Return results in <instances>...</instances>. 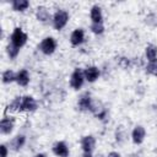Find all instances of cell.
Returning <instances> with one entry per match:
<instances>
[{"label": "cell", "instance_id": "83f0119b", "mask_svg": "<svg viewBox=\"0 0 157 157\" xmlns=\"http://www.w3.org/2000/svg\"><path fill=\"white\" fill-rule=\"evenodd\" d=\"M83 157H92V156H91V153H86Z\"/></svg>", "mask_w": 157, "mask_h": 157}, {"label": "cell", "instance_id": "9c48e42d", "mask_svg": "<svg viewBox=\"0 0 157 157\" xmlns=\"http://www.w3.org/2000/svg\"><path fill=\"white\" fill-rule=\"evenodd\" d=\"M12 128H13V119L12 118L5 117V118L1 119V121H0V131H1V134H4V135L10 134L12 131Z\"/></svg>", "mask_w": 157, "mask_h": 157}, {"label": "cell", "instance_id": "9a60e30c", "mask_svg": "<svg viewBox=\"0 0 157 157\" xmlns=\"http://www.w3.org/2000/svg\"><path fill=\"white\" fill-rule=\"evenodd\" d=\"M36 16H37V20H39L40 22H47L50 17L49 15V11L47 10V7L44 6H39L37 9V12H36Z\"/></svg>", "mask_w": 157, "mask_h": 157}, {"label": "cell", "instance_id": "2e32d148", "mask_svg": "<svg viewBox=\"0 0 157 157\" xmlns=\"http://www.w3.org/2000/svg\"><path fill=\"white\" fill-rule=\"evenodd\" d=\"M146 58L148 59V61H156L157 60V47H155L153 44H148L146 47Z\"/></svg>", "mask_w": 157, "mask_h": 157}, {"label": "cell", "instance_id": "3957f363", "mask_svg": "<svg viewBox=\"0 0 157 157\" xmlns=\"http://www.w3.org/2000/svg\"><path fill=\"white\" fill-rule=\"evenodd\" d=\"M39 48H40V50H42L45 55H50V54L54 53V50H55V48H56V43H55L54 38L47 37V38H44V39L42 40Z\"/></svg>", "mask_w": 157, "mask_h": 157}, {"label": "cell", "instance_id": "30bf717a", "mask_svg": "<svg viewBox=\"0 0 157 157\" xmlns=\"http://www.w3.org/2000/svg\"><path fill=\"white\" fill-rule=\"evenodd\" d=\"M53 152H54L56 156H59V157H67V156H69V148H67L66 144L63 142V141H59V142L54 144V146H53Z\"/></svg>", "mask_w": 157, "mask_h": 157}, {"label": "cell", "instance_id": "4fadbf2b", "mask_svg": "<svg viewBox=\"0 0 157 157\" xmlns=\"http://www.w3.org/2000/svg\"><path fill=\"white\" fill-rule=\"evenodd\" d=\"M16 82L20 85V86H27L28 82H29V75H28V71L22 69L20 70L17 74H16Z\"/></svg>", "mask_w": 157, "mask_h": 157}, {"label": "cell", "instance_id": "cb8c5ba5", "mask_svg": "<svg viewBox=\"0 0 157 157\" xmlns=\"http://www.w3.org/2000/svg\"><path fill=\"white\" fill-rule=\"evenodd\" d=\"M0 151H1V157H7V148L5 145L0 146Z\"/></svg>", "mask_w": 157, "mask_h": 157}, {"label": "cell", "instance_id": "6da1fadb", "mask_svg": "<svg viewBox=\"0 0 157 157\" xmlns=\"http://www.w3.org/2000/svg\"><path fill=\"white\" fill-rule=\"evenodd\" d=\"M67 20H69V13H67L65 10H58V11L54 13V17H53L54 28H55V29H61V28H64L65 25L67 23Z\"/></svg>", "mask_w": 157, "mask_h": 157}, {"label": "cell", "instance_id": "ffe728a7", "mask_svg": "<svg viewBox=\"0 0 157 157\" xmlns=\"http://www.w3.org/2000/svg\"><path fill=\"white\" fill-rule=\"evenodd\" d=\"M21 101H22V97H16L10 104H9V109L10 110H21Z\"/></svg>", "mask_w": 157, "mask_h": 157}, {"label": "cell", "instance_id": "e0dca14e", "mask_svg": "<svg viewBox=\"0 0 157 157\" xmlns=\"http://www.w3.org/2000/svg\"><path fill=\"white\" fill-rule=\"evenodd\" d=\"M25 142H26L25 135H17V136L11 141V146H12V148H13L15 151H17V150H20V148L25 145Z\"/></svg>", "mask_w": 157, "mask_h": 157}, {"label": "cell", "instance_id": "8fae6325", "mask_svg": "<svg viewBox=\"0 0 157 157\" xmlns=\"http://www.w3.org/2000/svg\"><path fill=\"white\" fill-rule=\"evenodd\" d=\"M145 134H146V131H145V129L141 126V125H137L134 130H132V134H131V137H132V141L135 142V144H141L142 141H144V139H145Z\"/></svg>", "mask_w": 157, "mask_h": 157}, {"label": "cell", "instance_id": "d4e9b609", "mask_svg": "<svg viewBox=\"0 0 157 157\" xmlns=\"http://www.w3.org/2000/svg\"><path fill=\"white\" fill-rule=\"evenodd\" d=\"M120 65H121L123 67H126V66L129 65V60L125 59V58H121V60H120Z\"/></svg>", "mask_w": 157, "mask_h": 157}, {"label": "cell", "instance_id": "7c38bea8", "mask_svg": "<svg viewBox=\"0 0 157 157\" xmlns=\"http://www.w3.org/2000/svg\"><path fill=\"white\" fill-rule=\"evenodd\" d=\"M83 38H85V34H83V31L81 28H77L75 29L72 33H71V37H70V42L72 45H78L83 42Z\"/></svg>", "mask_w": 157, "mask_h": 157}, {"label": "cell", "instance_id": "8992f818", "mask_svg": "<svg viewBox=\"0 0 157 157\" xmlns=\"http://www.w3.org/2000/svg\"><path fill=\"white\" fill-rule=\"evenodd\" d=\"M94 145H96V140L91 135L83 136L81 140V146H82V150L85 151V153H91L94 150Z\"/></svg>", "mask_w": 157, "mask_h": 157}, {"label": "cell", "instance_id": "44dd1931", "mask_svg": "<svg viewBox=\"0 0 157 157\" xmlns=\"http://www.w3.org/2000/svg\"><path fill=\"white\" fill-rule=\"evenodd\" d=\"M18 52H20V48H18V47H16V45H13L12 43L7 45V54H9V56H10L11 59L16 58V56H17V54H18Z\"/></svg>", "mask_w": 157, "mask_h": 157}, {"label": "cell", "instance_id": "5bb4252c", "mask_svg": "<svg viewBox=\"0 0 157 157\" xmlns=\"http://www.w3.org/2000/svg\"><path fill=\"white\" fill-rule=\"evenodd\" d=\"M91 18H92V21H93L94 23H102L103 16H102L101 7H99L98 5L92 6V9H91Z\"/></svg>", "mask_w": 157, "mask_h": 157}, {"label": "cell", "instance_id": "52a82bcc", "mask_svg": "<svg viewBox=\"0 0 157 157\" xmlns=\"http://www.w3.org/2000/svg\"><path fill=\"white\" fill-rule=\"evenodd\" d=\"M92 98H91V94L90 93H83L80 99H78V108L81 110H91V107H92Z\"/></svg>", "mask_w": 157, "mask_h": 157}, {"label": "cell", "instance_id": "4316f807", "mask_svg": "<svg viewBox=\"0 0 157 157\" xmlns=\"http://www.w3.org/2000/svg\"><path fill=\"white\" fill-rule=\"evenodd\" d=\"M34 157H47V156H45L44 153H38V155H36Z\"/></svg>", "mask_w": 157, "mask_h": 157}, {"label": "cell", "instance_id": "277c9868", "mask_svg": "<svg viewBox=\"0 0 157 157\" xmlns=\"http://www.w3.org/2000/svg\"><path fill=\"white\" fill-rule=\"evenodd\" d=\"M83 78H85L83 72H82L80 69H75V71L72 72L71 78H70V85H71V87H72L74 90L81 88V86H82V83H83Z\"/></svg>", "mask_w": 157, "mask_h": 157}, {"label": "cell", "instance_id": "ac0fdd59", "mask_svg": "<svg viewBox=\"0 0 157 157\" xmlns=\"http://www.w3.org/2000/svg\"><path fill=\"white\" fill-rule=\"evenodd\" d=\"M29 6V2L27 0H13L12 1V7L16 11H23Z\"/></svg>", "mask_w": 157, "mask_h": 157}, {"label": "cell", "instance_id": "7402d4cb", "mask_svg": "<svg viewBox=\"0 0 157 157\" xmlns=\"http://www.w3.org/2000/svg\"><path fill=\"white\" fill-rule=\"evenodd\" d=\"M146 72L157 76V60H156V61H151V63L147 64V66H146Z\"/></svg>", "mask_w": 157, "mask_h": 157}, {"label": "cell", "instance_id": "603a6c76", "mask_svg": "<svg viewBox=\"0 0 157 157\" xmlns=\"http://www.w3.org/2000/svg\"><path fill=\"white\" fill-rule=\"evenodd\" d=\"M91 31H92L93 33H96V34H101V33H103L104 27H103L102 23H94V22H92V25H91Z\"/></svg>", "mask_w": 157, "mask_h": 157}, {"label": "cell", "instance_id": "ba28073f", "mask_svg": "<svg viewBox=\"0 0 157 157\" xmlns=\"http://www.w3.org/2000/svg\"><path fill=\"white\" fill-rule=\"evenodd\" d=\"M83 76L88 82H94L99 76V70L96 66H88L83 71Z\"/></svg>", "mask_w": 157, "mask_h": 157}, {"label": "cell", "instance_id": "484cf974", "mask_svg": "<svg viewBox=\"0 0 157 157\" xmlns=\"http://www.w3.org/2000/svg\"><path fill=\"white\" fill-rule=\"evenodd\" d=\"M108 157H120V155H119L118 152H110V153L108 155Z\"/></svg>", "mask_w": 157, "mask_h": 157}, {"label": "cell", "instance_id": "d6986e66", "mask_svg": "<svg viewBox=\"0 0 157 157\" xmlns=\"http://www.w3.org/2000/svg\"><path fill=\"white\" fill-rule=\"evenodd\" d=\"M12 81H16V75H15V72L11 71V70L4 71V74H2V82H4V83H10V82H12Z\"/></svg>", "mask_w": 157, "mask_h": 157}, {"label": "cell", "instance_id": "5b68a950", "mask_svg": "<svg viewBox=\"0 0 157 157\" xmlns=\"http://www.w3.org/2000/svg\"><path fill=\"white\" fill-rule=\"evenodd\" d=\"M36 109H37V103H36V101H34L33 97H31V96L22 97V101H21V110L34 112Z\"/></svg>", "mask_w": 157, "mask_h": 157}, {"label": "cell", "instance_id": "7a4b0ae2", "mask_svg": "<svg viewBox=\"0 0 157 157\" xmlns=\"http://www.w3.org/2000/svg\"><path fill=\"white\" fill-rule=\"evenodd\" d=\"M27 42V34L18 27H16L11 34V43L18 48H21L22 45H25Z\"/></svg>", "mask_w": 157, "mask_h": 157}]
</instances>
